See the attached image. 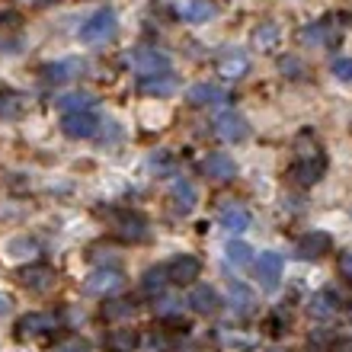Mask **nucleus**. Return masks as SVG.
I'll use <instances>...</instances> for the list:
<instances>
[{
  "mask_svg": "<svg viewBox=\"0 0 352 352\" xmlns=\"http://www.w3.org/2000/svg\"><path fill=\"white\" fill-rule=\"evenodd\" d=\"M36 7H48V3H58V0H32Z\"/></svg>",
  "mask_w": 352,
  "mask_h": 352,
  "instance_id": "ea45409f",
  "label": "nucleus"
},
{
  "mask_svg": "<svg viewBox=\"0 0 352 352\" xmlns=\"http://www.w3.org/2000/svg\"><path fill=\"white\" fill-rule=\"evenodd\" d=\"M138 346H141V333L135 327H116L102 340V349L106 352H138Z\"/></svg>",
  "mask_w": 352,
  "mask_h": 352,
  "instance_id": "6ab92c4d",
  "label": "nucleus"
},
{
  "mask_svg": "<svg viewBox=\"0 0 352 352\" xmlns=\"http://www.w3.org/2000/svg\"><path fill=\"white\" fill-rule=\"evenodd\" d=\"M7 311H10V298H7V295H0V317L7 314Z\"/></svg>",
  "mask_w": 352,
  "mask_h": 352,
  "instance_id": "58836bf2",
  "label": "nucleus"
},
{
  "mask_svg": "<svg viewBox=\"0 0 352 352\" xmlns=\"http://www.w3.org/2000/svg\"><path fill=\"white\" fill-rule=\"evenodd\" d=\"M218 221H221V228L224 231H231V234H243L247 228H250V212L243 208V205H237V202H231V205H224L221 208V214H218Z\"/></svg>",
  "mask_w": 352,
  "mask_h": 352,
  "instance_id": "393cba45",
  "label": "nucleus"
},
{
  "mask_svg": "<svg viewBox=\"0 0 352 352\" xmlns=\"http://www.w3.org/2000/svg\"><path fill=\"white\" fill-rule=\"evenodd\" d=\"M202 173L208 176L212 183H228V179H234V176H237V164H234L231 154L214 151V154H208V157H205Z\"/></svg>",
  "mask_w": 352,
  "mask_h": 352,
  "instance_id": "f3484780",
  "label": "nucleus"
},
{
  "mask_svg": "<svg viewBox=\"0 0 352 352\" xmlns=\"http://www.w3.org/2000/svg\"><path fill=\"white\" fill-rule=\"evenodd\" d=\"M330 250H333V237H330L327 231L305 234V237L298 241V247H295V253L301 256V260H324Z\"/></svg>",
  "mask_w": 352,
  "mask_h": 352,
  "instance_id": "2eb2a0df",
  "label": "nucleus"
},
{
  "mask_svg": "<svg viewBox=\"0 0 352 352\" xmlns=\"http://www.w3.org/2000/svg\"><path fill=\"white\" fill-rule=\"evenodd\" d=\"M202 276V260L192 253H179L167 263V278L170 285H192L195 278Z\"/></svg>",
  "mask_w": 352,
  "mask_h": 352,
  "instance_id": "39448f33",
  "label": "nucleus"
},
{
  "mask_svg": "<svg viewBox=\"0 0 352 352\" xmlns=\"http://www.w3.org/2000/svg\"><path fill=\"white\" fill-rule=\"evenodd\" d=\"M195 202H199V192H195V186L189 179H173L170 183V205H173L176 214H192Z\"/></svg>",
  "mask_w": 352,
  "mask_h": 352,
  "instance_id": "a211bd4d",
  "label": "nucleus"
},
{
  "mask_svg": "<svg viewBox=\"0 0 352 352\" xmlns=\"http://www.w3.org/2000/svg\"><path fill=\"white\" fill-rule=\"evenodd\" d=\"M186 305L192 307L195 314L214 317L218 311H221V295H218L212 285H192V292H189V298H186Z\"/></svg>",
  "mask_w": 352,
  "mask_h": 352,
  "instance_id": "dca6fc26",
  "label": "nucleus"
},
{
  "mask_svg": "<svg viewBox=\"0 0 352 352\" xmlns=\"http://www.w3.org/2000/svg\"><path fill=\"white\" fill-rule=\"evenodd\" d=\"M336 80H343V84H352V58H336L333 65H330Z\"/></svg>",
  "mask_w": 352,
  "mask_h": 352,
  "instance_id": "f704fd0d",
  "label": "nucleus"
},
{
  "mask_svg": "<svg viewBox=\"0 0 352 352\" xmlns=\"http://www.w3.org/2000/svg\"><path fill=\"white\" fill-rule=\"evenodd\" d=\"M214 135L221 141H228V144H237V141H243L247 135H250V125H247V119H243L241 112H221V116H214Z\"/></svg>",
  "mask_w": 352,
  "mask_h": 352,
  "instance_id": "6e6552de",
  "label": "nucleus"
},
{
  "mask_svg": "<svg viewBox=\"0 0 352 352\" xmlns=\"http://www.w3.org/2000/svg\"><path fill=\"white\" fill-rule=\"evenodd\" d=\"M125 285V276H122L119 269H96L90 278L84 282V292L93 298H106V295H116L119 288Z\"/></svg>",
  "mask_w": 352,
  "mask_h": 352,
  "instance_id": "1a4fd4ad",
  "label": "nucleus"
},
{
  "mask_svg": "<svg viewBox=\"0 0 352 352\" xmlns=\"http://www.w3.org/2000/svg\"><path fill=\"white\" fill-rule=\"evenodd\" d=\"M61 131H65L67 138H74V141L93 138V135L100 131V119H96L90 109H84V112H65V119H61Z\"/></svg>",
  "mask_w": 352,
  "mask_h": 352,
  "instance_id": "9d476101",
  "label": "nucleus"
},
{
  "mask_svg": "<svg viewBox=\"0 0 352 352\" xmlns=\"http://www.w3.org/2000/svg\"><path fill=\"white\" fill-rule=\"evenodd\" d=\"M170 10L179 23H205L214 16L212 0H170Z\"/></svg>",
  "mask_w": 352,
  "mask_h": 352,
  "instance_id": "9b49d317",
  "label": "nucleus"
},
{
  "mask_svg": "<svg viewBox=\"0 0 352 352\" xmlns=\"http://www.w3.org/2000/svg\"><path fill=\"white\" fill-rule=\"evenodd\" d=\"M129 314H135V301H129V298H116V301L102 305V317L106 320H119V317H129Z\"/></svg>",
  "mask_w": 352,
  "mask_h": 352,
  "instance_id": "c85d7f7f",
  "label": "nucleus"
},
{
  "mask_svg": "<svg viewBox=\"0 0 352 352\" xmlns=\"http://www.w3.org/2000/svg\"><path fill=\"white\" fill-rule=\"evenodd\" d=\"M52 352H93V346L87 336H67V340H61Z\"/></svg>",
  "mask_w": 352,
  "mask_h": 352,
  "instance_id": "2f4dec72",
  "label": "nucleus"
},
{
  "mask_svg": "<svg viewBox=\"0 0 352 352\" xmlns=\"http://www.w3.org/2000/svg\"><path fill=\"white\" fill-rule=\"evenodd\" d=\"M186 100H189V106H199V109H202V106H221V102L228 100V93L218 84H195V87H189Z\"/></svg>",
  "mask_w": 352,
  "mask_h": 352,
  "instance_id": "b1692460",
  "label": "nucleus"
},
{
  "mask_svg": "<svg viewBox=\"0 0 352 352\" xmlns=\"http://www.w3.org/2000/svg\"><path fill=\"white\" fill-rule=\"evenodd\" d=\"M250 253L253 250L243 241H231V243H228V260H231L234 266H247V263H250Z\"/></svg>",
  "mask_w": 352,
  "mask_h": 352,
  "instance_id": "7c9ffc66",
  "label": "nucleus"
},
{
  "mask_svg": "<svg viewBox=\"0 0 352 352\" xmlns=\"http://www.w3.org/2000/svg\"><path fill=\"white\" fill-rule=\"evenodd\" d=\"M282 266H285V260H282V253H260L256 260H253V272H256V278H260L263 288H276L278 278H282Z\"/></svg>",
  "mask_w": 352,
  "mask_h": 352,
  "instance_id": "4468645a",
  "label": "nucleus"
},
{
  "mask_svg": "<svg viewBox=\"0 0 352 352\" xmlns=\"http://www.w3.org/2000/svg\"><path fill=\"white\" fill-rule=\"evenodd\" d=\"M125 65L138 77H151V74H160V71H170V58L151 45H138L125 55Z\"/></svg>",
  "mask_w": 352,
  "mask_h": 352,
  "instance_id": "f03ea898",
  "label": "nucleus"
},
{
  "mask_svg": "<svg viewBox=\"0 0 352 352\" xmlns=\"http://www.w3.org/2000/svg\"><path fill=\"white\" fill-rule=\"evenodd\" d=\"M340 301H343V295L336 288H320V292H314L307 298V314L314 320H330L340 311Z\"/></svg>",
  "mask_w": 352,
  "mask_h": 352,
  "instance_id": "ddd939ff",
  "label": "nucleus"
},
{
  "mask_svg": "<svg viewBox=\"0 0 352 352\" xmlns=\"http://www.w3.org/2000/svg\"><path fill=\"white\" fill-rule=\"evenodd\" d=\"M112 231L125 243H141V241H148V218L138 212H122L112 221Z\"/></svg>",
  "mask_w": 352,
  "mask_h": 352,
  "instance_id": "423d86ee",
  "label": "nucleus"
},
{
  "mask_svg": "<svg viewBox=\"0 0 352 352\" xmlns=\"http://www.w3.org/2000/svg\"><path fill=\"white\" fill-rule=\"evenodd\" d=\"M16 282L26 292H36V295H45L48 288L55 285V269L45 266V263H32V266H23L16 272Z\"/></svg>",
  "mask_w": 352,
  "mask_h": 352,
  "instance_id": "0eeeda50",
  "label": "nucleus"
},
{
  "mask_svg": "<svg viewBox=\"0 0 352 352\" xmlns=\"http://www.w3.org/2000/svg\"><path fill=\"white\" fill-rule=\"evenodd\" d=\"M176 90V74L173 71H160L151 77H138V93L141 96H170Z\"/></svg>",
  "mask_w": 352,
  "mask_h": 352,
  "instance_id": "aec40b11",
  "label": "nucleus"
},
{
  "mask_svg": "<svg viewBox=\"0 0 352 352\" xmlns=\"http://www.w3.org/2000/svg\"><path fill=\"white\" fill-rule=\"evenodd\" d=\"M349 320H352V307H349Z\"/></svg>",
  "mask_w": 352,
  "mask_h": 352,
  "instance_id": "a19ab883",
  "label": "nucleus"
},
{
  "mask_svg": "<svg viewBox=\"0 0 352 352\" xmlns=\"http://www.w3.org/2000/svg\"><path fill=\"white\" fill-rule=\"evenodd\" d=\"M327 173V157L314 154V157H295V164L288 167V179L295 186H314L320 183Z\"/></svg>",
  "mask_w": 352,
  "mask_h": 352,
  "instance_id": "7ed1b4c3",
  "label": "nucleus"
},
{
  "mask_svg": "<svg viewBox=\"0 0 352 352\" xmlns=\"http://www.w3.org/2000/svg\"><path fill=\"white\" fill-rule=\"evenodd\" d=\"M23 109H26V96L0 80V122L19 119V116H23Z\"/></svg>",
  "mask_w": 352,
  "mask_h": 352,
  "instance_id": "5701e85b",
  "label": "nucleus"
},
{
  "mask_svg": "<svg viewBox=\"0 0 352 352\" xmlns=\"http://www.w3.org/2000/svg\"><path fill=\"white\" fill-rule=\"evenodd\" d=\"M278 71H282L288 80H301V77L307 74V67L301 65L298 58H282V61H278Z\"/></svg>",
  "mask_w": 352,
  "mask_h": 352,
  "instance_id": "473e14b6",
  "label": "nucleus"
},
{
  "mask_svg": "<svg viewBox=\"0 0 352 352\" xmlns=\"http://www.w3.org/2000/svg\"><path fill=\"white\" fill-rule=\"evenodd\" d=\"M340 29L333 26V19H320V23H311V26H305L301 32H298V42L305 48H330L340 42Z\"/></svg>",
  "mask_w": 352,
  "mask_h": 352,
  "instance_id": "20e7f679",
  "label": "nucleus"
},
{
  "mask_svg": "<svg viewBox=\"0 0 352 352\" xmlns=\"http://www.w3.org/2000/svg\"><path fill=\"white\" fill-rule=\"evenodd\" d=\"M80 71H84V61H80V58H65V61H55V65L42 67V80H45V84H65V80L77 77Z\"/></svg>",
  "mask_w": 352,
  "mask_h": 352,
  "instance_id": "4be33fe9",
  "label": "nucleus"
},
{
  "mask_svg": "<svg viewBox=\"0 0 352 352\" xmlns=\"http://www.w3.org/2000/svg\"><path fill=\"white\" fill-rule=\"evenodd\" d=\"M288 324H292V314H288L285 307H276V311L266 317V330L272 336H282L288 330Z\"/></svg>",
  "mask_w": 352,
  "mask_h": 352,
  "instance_id": "c756f323",
  "label": "nucleus"
},
{
  "mask_svg": "<svg viewBox=\"0 0 352 352\" xmlns=\"http://www.w3.org/2000/svg\"><path fill=\"white\" fill-rule=\"evenodd\" d=\"M336 269H340V276L352 282V250L340 253V260H336Z\"/></svg>",
  "mask_w": 352,
  "mask_h": 352,
  "instance_id": "e433bc0d",
  "label": "nucleus"
},
{
  "mask_svg": "<svg viewBox=\"0 0 352 352\" xmlns=\"http://www.w3.org/2000/svg\"><path fill=\"white\" fill-rule=\"evenodd\" d=\"M116 32H119V16H116L112 7L96 10L84 26H80V38H84L87 45H106V42L116 38Z\"/></svg>",
  "mask_w": 352,
  "mask_h": 352,
  "instance_id": "f257e3e1",
  "label": "nucleus"
},
{
  "mask_svg": "<svg viewBox=\"0 0 352 352\" xmlns=\"http://www.w3.org/2000/svg\"><path fill=\"white\" fill-rule=\"evenodd\" d=\"M55 102H58V109H65V112H84L96 102V96L93 93H67V96H58Z\"/></svg>",
  "mask_w": 352,
  "mask_h": 352,
  "instance_id": "bb28decb",
  "label": "nucleus"
},
{
  "mask_svg": "<svg viewBox=\"0 0 352 352\" xmlns=\"http://www.w3.org/2000/svg\"><path fill=\"white\" fill-rule=\"evenodd\" d=\"M330 352H352V340H336Z\"/></svg>",
  "mask_w": 352,
  "mask_h": 352,
  "instance_id": "4c0bfd02",
  "label": "nucleus"
},
{
  "mask_svg": "<svg viewBox=\"0 0 352 352\" xmlns=\"http://www.w3.org/2000/svg\"><path fill=\"white\" fill-rule=\"evenodd\" d=\"M247 71H250V61H247V55H243V52L228 48V52H221V55H218V74H221L224 80H241Z\"/></svg>",
  "mask_w": 352,
  "mask_h": 352,
  "instance_id": "412c9836",
  "label": "nucleus"
},
{
  "mask_svg": "<svg viewBox=\"0 0 352 352\" xmlns=\"http://www.w3.org/2000/svg\"><path fill=\"white\" fill-rule=\"evenodd\" d=\"M278 42V26L276 23H260V26L253 29V45L260 48V52H272Z\"/></svg>",
  "mask_w": 352,
  "mask_h": 352,
  "instance_id": "a878e982",
  "label": "nucleus"
},
{
  "mask_svg": "<svg viewBox=\"0 0 352 352\" xmlns=\"http://www.w3.org/2000/svg\"><path fill=\"white\" fill-rule=\"evenodd\" d=\"M58 327L55 314H42V311H32V314H23L16 320V336L19 340H36V336H45L48 330Z\"/></svg>",
  "mask_w": 352,
  "mask_h": 352,
  "instance_id": "f8f14e48",
  "label": "nucleus"
},
{
  "mask_svg": "<svg viewBox=\"0 0 352 352\" xmlns=\"http://www.w3.org/2000/svg\"><path fill=\"white\" fill-rule=\"evenodd\" d=\"M19 26V13H13V10L0 7V32L7 36V32H13V29Z\"/></svg>",
  "mask_w": 352,
  "mask_h": 352,
  "instance_id": "c9c22d12",
  "label": "nucleus"
},
{
  "mask_svg": "<svg viewBox=\"0 0 352 352\" xmlns=\"http://www.w3.org/2000/svg\"><path fill=\"white\" fill-rule=\"evenodd\" d=\"M231 301L241 307L243 314H247V311H250V305H253V295L241 285V282H234V278H231Z\"/></svg>",
  "mask_w": 352,
  "mask_h": 352,
  "instance_id": "72a5a7b5",
  "label": "nucleus"
},
{
  "mask_svg": "<svg viewBox=\"0 0 352 352\" xmlns=\"http://www.w3.org/2000/svg\"><path fill=\"white\" fill-rule=\"evenodd\" d=\"M167 285H170V278H167V266L148 269V272H144V278H141V288H144L148 295H160V292H164Z\"/></svg>",
  "mask_w": 352,
  "mask_h": 352,
  "instance_id": "cd10ccee",
  "label": "nucleus"
}]
</instances>
